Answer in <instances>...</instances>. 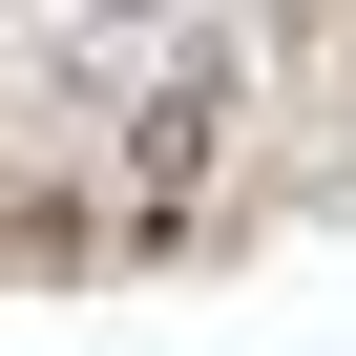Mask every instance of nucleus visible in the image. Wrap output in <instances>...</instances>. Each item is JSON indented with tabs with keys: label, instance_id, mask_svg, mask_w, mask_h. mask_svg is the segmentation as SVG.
<instances>
[{
	"label": "nucleus",
	"instance_id": "1",
	"mask_svg": "<svg viewBox=\"0 0 356 356\" xmlns=\"http://www.w3.org/2000/svg\"><path fill=\"white\" fill-rule=\"evenodd\" d=\"M231 126H252V84H231V63H168V84L126 105V168H147V210H168V189H189V168H210Z\"/></svg>",
	"mask_w": 356,
	"mask_h": 356
}]
</instances>
